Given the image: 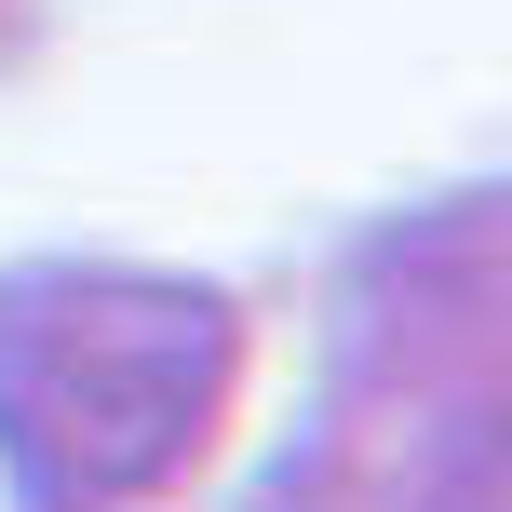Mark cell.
I'll list each match as a JSON object with an SVG mask.
<instances>
[{"instance_id":"1","label":"cell","mask_w":512,"mask_h":512,"mask_svg":"<svg viewBox=\"0 0 512 512\" xmlns=\"http://www.w3.org/2000/svg\"><path fill=\"white\" fill-rule=\"evenodd\" d=\"M243 391V310L122 256L0 270V472L27 512H122L216 459Z\"/></svg>"}]
</instances>
